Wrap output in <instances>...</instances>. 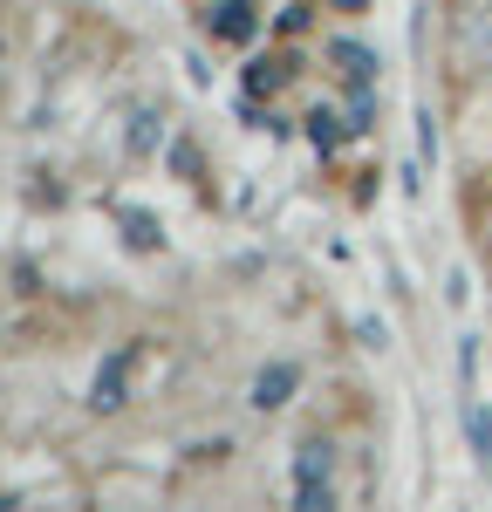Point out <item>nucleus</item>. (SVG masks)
I'll list each match as a JSON object with an SVG mask.
<instances>
[{"label":"nucleus","mask_w":492,"mask_h":512,"mask_svg":"<svg viewBox=\"0 0 492 512\" xmlns=\"http://www.w3.org/2000/svg\"><path fill=\"white\" fill-rule=\"evenodd\" d=\"M294 390H301V369H294V362H267V369L253 376V410H281Z\"/></svg>","instance_id":"obj_2"},{"label":"nucleus","mask_w":492,"mask_h":512,"mask_svg":"<svg viewBox=\"0 0 492 512\" xmlns=\"http://www.w3.org/2000/svg\"><path fill=\"white\" fill-rule=\"evenodd\" d=\"M479 41H486V55H492V28H486V21H479Z\"/></svg>","instance_id":"obj_13"},{"label":"nucleus","mask_w":492,"mask_h":512,"mask_svg":"<svg viewBox=\"0 0 492 512\" xmlns=\"http://www.w3.org/2000/svg\"><path fill=\"white\" fill-rule=\"evenodd\" d=\"M328 472H335V451H328L322 437H308V444H301V458H294V499H301L308 512L335 506V492H328Z\"/></svg>","instance_id":"obj_1"},{"label":"nucleus","mask_w":492,"mask_h":512,"mask_svg":"<svg viewBox=\"0 0 492 512\" xmlns=\"http://www.w3.org/2000/svg\"><path fill=\"white\" fill-rule=\"evenodd\" d=\"M117 226H123V246H130V253H158V246H164V219H158V212H137V205H123Z\"/></svg>","instance_id":"obj_4"},{"label":"nucleus","mask_w":492,"mask_h":512,"mask_svg":"<svg viewBox=\"0 0 492 512\" xmlns=\"http://www.w3.org/2000/svg\"><path fill=\"white\" fill-rule=\"evenodd\" d=\"M158 144H164V117L158 110H137L130 117V158H151Z\"/></svg>","instance_id":"obj_7"},{"label":"nucleus","mask_w":492,"mask_h":512,"mask_svg":"<svg viewBox=\"0 0 492 512\" xmlns=\"http://www.w3.org/2000/svg\"><path fill=\"white\" fill-rule=\"evenodd\" d=\"M123 383H130V349H117L103 369H96V390H89V403L96 410H123L130 396H123Z\"/></svg>","instance_id":"obj_3"},{"label":"nucleus","mask_w":492,"mask_h":512,"mask_svg":"<svg viewBox=\"0 0 492 512\" xmlns=\"http://www.w3.org/2000/svg\"><path fill=\"white\" fill-rule=\"evenodd\" d=\"M342 137H349V123L335 117V110H315V117H308V144H315V151H335V144H342Z\"/></svg>","instance_id":"obj_8"},{"label":"nucleus","mask_w":492,"mask_h":512,"mask_svg":"<svg viewBox=\"0 0 492 512\" xmlns=\"http://www.w3.org/2000/svg\"><path fill=\"white\" fill-rule=\"evenodd\" d=\"M328 62H335L349 82H369V76H376V55H369L363 41H328Z\"/></svg>","instance_id":"obj_6"},{"label":"nucleus","mask_w":492,"mask_h":512,"mask_svg":"<svg viewBox=\"0 0 492 512\" xmlns=\"http://www.w3.org/2000/svg\"><path fill=\"white\" fill-rule=\"evenodd\" d=\"M212 35L219 41H253V0H219V7H212Z\"/></svg>","instance_id":"obj_5"},{"label":"nucleus","mask_w":492,"mask_h":512,"mask_svg":"<svg viewBox=\"0 0 492 512\" xmlns=\"http://www.w3.org/2000/svg\"><path fill=\"white\" fill-rule=\"evenodd\" d=\"M281 82H287L281 62H253V69H246V89H253V96H260V89H281Z\"/></svg>","instance_id":"obj_10"},{"label":"nucleus","mask_w":492,"mask_h":512,"mask_svg":"<svg viewBox=\"0 0 492 512\" xmlns=\"http://www.w3.org/2000/svg\"><path fill=\"white\" fill-rule=\"evenodd\" d=\"M465 431H472V451L492 458V410L486 403H465Z\"/></svg>","instance_id":"obj_9"},{"label":"nucleus","mask_w":492,"mask_h":512,"mask_svg":"<svg viewBox=\"0 0 492 512\" xmlns=\"http://www.w3.org/2000/svg\"><path fill=\"white\" fill-rule=\"evenodd\" d=\"M328 7H342V14H356V7H369V0H328Z\"/></svg>","instance_id":"obj_12"},{"label":"nucleus","mask_w":492,"mask_h":512,"mask_svg":"<svg viewBox=\"0 0 492 512\" xmlns=\"http://www.w3.org/2000/svg\"><path fill=\"white\" fill-rule=\"evenodd\" d=\"M356 335H363V349H390V328H383L376 315H363V321H356Z\"/></svg>","instance_id":"obj_11"}]
</instances>
